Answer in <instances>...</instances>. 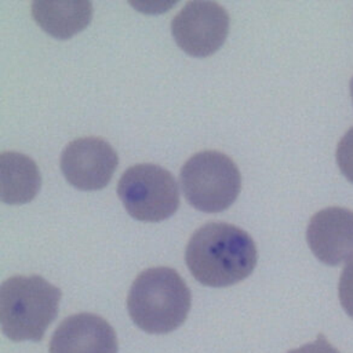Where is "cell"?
<instances>
[{"mask_svg":"<svg viewBox=\"0 0 353 353\" xmlns=\"http://www.w3.org/2000/svg\"><path fill=\"white\" fill-rule=\"evenodd\" d=\"M338 295L342 307L353 319V261H350L341 273Z\"/></svg>","mask_w":353,"mask_h":353,"instance_id":"13","label":"cell"},{"mask_svg":"<svg viewBox=\"0 0 353 353\" xmlns=\"http://www.w3.org/2000/svg\"><path fill=\"white\" fill-rule=\"evenodd\" d=\"M117 194L127 212L142 222H160L179 207V190L165 168L143 163L127 168L119 179Z\"/></svg>","mask_w":353,"mask_h":353,"instance_id":"5","label":"cell"},{"mask_svg":"<svg viewBox=\"0 0 353 353\" xmlns=\"http://www.w3.org/2000/svg\"><path fill=\"white\" fill-rule=\"evenodd\" d=\"M32 17L50 36L66 40L88 26L92 18L90 1H33Z\"/></svg>","mask_w":353,"mask_h":353,"instance_id":"10","label":"cell"},{"mask_svg":"<svg viewBox=\"0 0 353 353\" xmlns=\"http://www.w3.org/2000/svg\"><path fill=\"white\" fill-rule=\"evenodd\" d=\"M336 164L346 179L353 183V127L347 130L336 146Z\"/></svg>","mask_w":353,"mask_h":353,"instance_id":"12","label":"cell"},{"mask_svg":"<svg viewBox=\"0 0 353 353\" xmlns=\"http://www.w3.org/2000/svg\"><path fill=\"white\" fill-rule=\"evenodd\" d=\"M179 176L188 203L203 212L225 211L241 190V175L236 163L218 150L193 154L182 165Z\"/></svg>","mask_w":353,"mask_h":353,"instance_id":"4","label":"cell"},{"mask_svg":"<svg viewBox=\"0 0 353 353\" xmlns=\"http://www.w3.org/2000/svg\"><path fill=\"white\" fill-rule=\"evenodd\" d=\"M62 292L41 276H12L0 287V324L15 342L41 341L57 319Z\"/></svg>","mask_w":353,"mask_h":353,"instance_id":"3","label":"cell"},{"mask_svg":"<svg viewBox=\"0 0 353 353\" xmlns=\"http://www.w3.org/2000/svg\"><path fill=\"white\" fill-rule=\"evenodd\" d=\"M306 241L314 256L336 266L353 259V211L327 207L316 212L306 229Z\"/></svg>","mask_w":353,"mask_h":353,"instance_id":"8","label":"cell"},{"mask_svg":"<svg viewBox=\"0 0 353 353\" xmlns=\"http://www.w3.org/2000/svg\"><path fill=\"white\" fill-rule=\"evenodd\" d=\"M258 251L252 237L243 229L210 222L189 239L185 262L192 276L208 287H229L247 279L255 269Z\"/></svg>","mask_w":353,"mask_h":353,"instance_id":"1","label":"cell"},{"mask_svg":"<svg viewBox=\"0 0 353 353\" xmlns=\"http://www.w3.org/2000/svg\"><path fill=\"white\" fill-rule=\"evenodd\" d=\"M117 336L113 327L94 313H77L66 317L52 334L50 353H117Z\"/></svg>","mask_w":353,"mask_h":353,"instance_id":"9","label":"cell"},{"mask_svg":"<svg viewBox=\"0 0 353 353\" xmlns=\"http://www.w3.org/2000/svg\"><path fill=\"white\" fill-rule=\"evenodd\" d=\"M119 164L117 152L99 137H83L69 142L62 153L59 165L66 181L80 190L105 188Z\"/></svg>","mask_w":353,"mask_h":353,"instance_id":"7","label":"cell"},{"mask_svg":"<svg viewBox=\"0 0 353 353\" xmlns=\"http://www.w3.org/2000/svg\"><path fill=\"white\" fill-rule=\"evenodd\" d=\"M192 294L171 268H150L134 280L127 295L132 323L148 334H168L181 327L190 310Z\"/></svg>","mask_w":353,"mask_h":353,"instance_id":"2","label":"cell"},{"mask_svg":"<svg viewBox=\"0 0 353 353\" xmlns=\"http://www.w3.org/2000/svg\"><path fill=\"white\" fill-rule=\"evenodd\" d=\"M40 186V171L30 157L18 152L0 154V197L3 203H29L36 197Z\"/></svg>","mask_w":353,"mask_h":353,"instance_id":"11","label":"cell"},{"mask_svg":"<svg viewBox=\"0 0 353 353\" xmlns=\"http://www.w3.org/2000/svg\"><path fill=\"white\" fill-rule=\"evenodd\" d=\"M287 353H339L323 334H319L316 341L309 342L298 349H291Z\"/></svg>","mask_w":353,"mask_h":353,"instance_id":"14","label":"cell"},{"mask_svg":"<svg viewBox=\"0 0 353 353\" xmlns=\"http://www.w3.org/2000/svg\"><path fill=\"white\" fill-rule=\"evenodd\" d=\"M229 32V14L215 1H189L174 17L171 33L176 46L190 57L216 52Z\"/></svg>","mask_w":353,"mask_h":353,"instance_id":"6","label":"cell"},{"mask_svg":"<svg viewBox=\"0 0 353 353\" xmlns=\"http://www.w3.org/2000/svg\"><path fill=\"white\" fill-rule=\"evenodd\" d=\"M350 95H352V101H353V77L350 80Z\"/></svg>","mask_w":353,"mask_h":353,"instance_id":"15","label":"cell"}]
</instances>
